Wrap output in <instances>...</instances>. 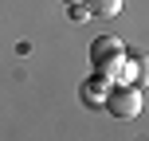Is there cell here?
<instances>
[{
	"instance_id": "obj_1",
	"label": "cell",
	"mask_w": 149,
	"mask_h": 141,
	"mask_svg": "<svg viewBox=\"0 0 149 141\" xmlns=\"http://www.w3.org/2000/svg\"><path fill=\"white\" fill-rule=\"evenodd\" d=\"M106 110L114 114V118H137L141 114V94H137V86H118L106 94Z\"/></svg>"
},
{
	"instance_id": "obj_2",
	"label": "cell",
	"mask_w": 149,
	"mask_h": 141,
	"mask_svg": "<svg viewBox=\"0 0 149 141\" xmlns=\"http://www.w3.org/2000/svg\"><path fill=\"white\" fill-rule=\"evenodd\" d=\"M118 55H122V47H118V39H110V35L94 39V47H90V59H94V67H102L106 59H118Z\"/></svg>"
},
{
	"instance_id": "obj_3",
	"label": "cell",
	"mask_w": 149,
	"mask_h": 141,
	"mask_svg": "<svg viewBox=\"0 0 149 141\" xmlns=\"http://www.w3.org/2000/svg\"><path fill=\"white\" fill-rule=\"evenodd\" d=\"M90 16H118L122 12V0H82Z\"/></svg>"
},
{
	"instance_id": "obj_4",
	"label": "cell",
	"mask_w": 149,
	"mask_h": 141,
	"mask_svg": "<svg viewBox=\"0 0 149 141\" xmlns=\"http://www.w3.org/2000/svg\"><path fill=\"white\" fill-rule=\"evenodd\" d=\"M86 16H90V12H86V4H79V8L71 4V20H74V24H82V20H86Z\"/></svg>"
},
{
	"instance_id": "obj_5",
	"label": "cell",
	"mask_w": 149,
	"mask_h": 141,
	"mask_svg": "<svg viewBox=\"0 0 149 141\" xmlns=\"http://www.w3.org/2000/svg\"><path fill=\"white\" fill-rule=\"evenodd\" d=\"M141 82H149V59H141Z\"/></svg>"
},
{
	"instance_id": "obj_6",
	"label": "cell",
	"mask_w": 149,
	"mask_h": 141,
	"mask_svg": "<svg viewBox=\"0 0 149 141\" xmlns=\"http://www.w3.org/2000/svg\"><path fill=\"white\" fill-rule=\"evenodd\" d=\"M63 4H79V0H63Z\"/></svg>"
}]
</instances>
